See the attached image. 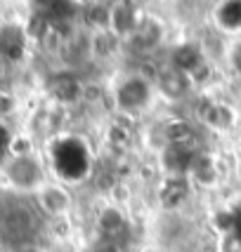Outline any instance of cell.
<instances>
[{"instance_id":"6da1fadb","label":"cell","mask_w":241,"mask_h":252,"mask_svg":"<svg viewBox=\"0 0 241 252\" xmlns=\"http://www.w3.org/2000/svg\"><path fill=\"white\" fill-rule=\"evenodd\" d=\"M38 205L43 208V212H47L50 217H62L71 208V196L64 187L59 184H45L38 191Z\"/></svg>"},{"instance_id":"7a4b0ae2","label":"cell","mask_w":241,"mask_h":252,"mask_svg":"<svg viewBox=\"0 0 241 252\" xmlns=\"http://www.w3.org/2000/svg\"><path fill=\"white\" fill-rule=\"evenodd\" d=\"M7 175L10 179L17 184L19 189H33L40 184V165L33 160V156H22V158H14L7 167Z\"/></svg>"},{"instance_id":"3957f363","label":"cell","mask_w":241,"mask_h":252,"mask_svg":"<svg viewBox=\"0 0 241 252\" xmlns=\"http://www.w3.org/2000/svg\"><path fill=\"white\" fill-rule=\"evenodd\" d=\"M149 101V85L142 78H128L119 90V106L123 111H140Z\"/></svg>"},{"instance_id":"277c9868","label":"cell","mask_w":241,"mask_h":252,"mask_svg":"<svg viewBox=\"0 0 241 252\" xmlns=\"http://www.w3.org/2000/svg\"><path fill=\"white\" fill-rule=\"evenodd\" d=\"M137 14L130 2H116L109 7V29L114 35H128L137 29Z\"/></svg>"},{"instance_id":"5b68a950","label":"cell","mask_w":241,"mask_h":252,"mask_svg":"<svg viewBox=\"0 0 241 252\" xmlns=\"http://www.w3.org/2000/svg\"><path fill=\"white\" fill-rule=\"evenodd\" d=\"M159 88H161V94L168 99H182L189 92V73L180 71V68H165L159 76Z\"/></svg>"},{"instance_id":"8992f818","label":"cell","mask_w":241,"mask_h":252,"mask_svg":"<svg viewBox=\"0 0 241 252\" xmlns=\"http://www.w3.org/2000/svg\"><path fill=\"white\" fill-rule=\"evenodd\" d=\"M161 35H163V29L159 22H154V19L140 22L137 29L132 31V47L135 50H152L161 43Z\"/></svg>"},{"instance_id":"52a82bcc","label":"cell","mask_w":241,"mask_h":252,"mask_svg":"<svg viewBox=\"0 0 241 252\" xmlns=\"http://www.w3.org/2000/svg\"><path fill=\"white\" fill-rule=\"evenodd\" d=\"M215 22L222 31H239L241 29V0H225L215 10Z\"/></svg>"},{"instance_id":"ba28073f","label":"cell","mask_w":241,"mask_h":252,"mask_svg":"<svg viewBox=\"0 0 241 252\" xmlns=\"http://www.w3.org/2000/svg\"><path fill=\"white\" fill-rule=\"evenodd\" d=\"M163 139L165 144H173V146H187L189 142H194V130L185 121L168 123L163 127Z\"/></svg>"},{"instance_id":"9c48e42d","label":"cell","mask_w":241,"mask_h":252,"mask_svg":"<svg viewBox=\"0 0 241 252\" xmlns=\"http://www.w3.org/2000/svg\"><path fill=\"white\" fill-rule=\"evenodd\" d=\"M203 121L208 123L210 127L227 130L232 123H234V113H232V109L230 106H225V104H213V106H208L206 116H203Z\"/></svg>"},{"instance_id":"30bf717a","label":"cell","mask_w":241,"mask_h":252,"mask_svg":"<svg viewBox=\"0 0 241 252\" xmlns=\"http://www.w3.org/2000/svg\"><path fill=\"white\" fill-rule=\"evenodd\" d=\"M173 62H175V64H173L175 68L185 71V73H192V71L201 64V55H199L197 47H189V45H185V47H180V50L175 52Z\"/></svg>"},{"instance_id":"8fae6325","label":"cell","mask_w":241,"mask_h":252,"mask_svg":"<svg viewBox=\"0 0 241 252\" xmlns=\"http://www.w3.org/2000/svg\"><path fill=\"white\" fill-rule=\"evenodd\" d=\"M234 64H237V68H239V73H241V45H239V50L234 52Z\"/></svg>"},{"instance_id":"7c38bea8","label":"cell","mask_w":241,"mask_h":252,"mask_svg":"<svg viewBox=\"0 0 241 252\" xmlns=\"http://www.w3.org/2000/svg\"><path fill=\"white\" fill-rule=\"evenodd\" d=\"M140 252H161L159 248H154V245H147V248H142Z\"/></svg>"}]
</instances>
